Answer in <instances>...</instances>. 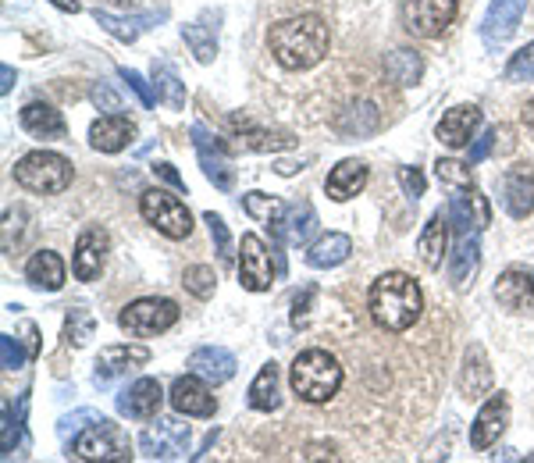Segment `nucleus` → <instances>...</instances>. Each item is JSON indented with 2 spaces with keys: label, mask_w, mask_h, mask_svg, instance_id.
Here are the masks:
<instances>
[{
  "label": "nucleus",
  "mask_w": 534,
  "mask_h": 463,
  "mask_svg": "<svg viewBox=\"0 0 534 463\" xmlns=\"http://www.w3.org/2000/svg\"><path fill=\"white\" fill-rule=\"evenodd\" d=\"M267 47L275 54V61L292 72H307V68L321 65L328 54V25L317 15L285 18V22L271 25L267 33Z\"/></svg>",
  "instance_id": "f257e3e1"
},
{
  "label": "nucleus",
  "mask_w": 534,
  "mask_h": 463,
  "mask_svg": "<svg viewBox=\"0 0 534 463\" xmlns=\"http://www.w3.org/2000/svg\"><path fill=\"white\" fill-rule=\"evenodd\" d=\"M367 307H371V317L378 328H385V332H406L424 310L421 285L413 282L410 275H403V271H385L371 285Z\"/></svg>",
  "instance_id": "f03ea898"
},
{
  "label": "nucleus",
  "mask_w": 534,
  "mask_h": 463,
  "mask_svg": "<svg viewBox=\"0 0 534 463\" xmlns=\"http://www.w3.org/2000/svg\"><path fill=\"white\" fill-rule=\"evenodd\" d=\"M289 382H292V392H296L303 403H328V399L342 389V367L332 353L307 350L292 360Z\"/></svg>",
  "instance_id": "7ed1b4c3"
},
{
  "label": "nucleus",
  "mask_w": 534,
  "mask_h": 463,
  "mask_svg": "<svg viewBox=\"0 0 534 463\" xmlns=\"http://www.w3.org/2000/svg\"><path fill=\"white\" fill-rule=\"evenodd\" d=\"M15 182L29 193H65L72 186V161L50 150H33L15 164Z\"/></svg>",
  "instance_id": "20e7f679"
},
{
  "label": "nucleus",
  "mask_w": 534,
  "mask_h": 463,
  "mask_svg": "<svg viewBox=\"0 0 534 463\" xmlns=\"http://www.w3.org/2000/svg\"><path fill=\"white\" fill-rule=\"evenodd\" d=\"M139 214L168 239H186L193 232V214L186 211L178 196L164 193V189H146L139 196Z\"/></svg>",
  "instance_id": "39448f33"
},
{
  "label": "nucleus",
  "mask_w": 534,
  "mask_h": 463,
  "mask_svg": "<svg viewBox=\"0 0 534 463\" xmlns=\"http://www.w3.org/2000/svg\"><path fill=\"white\" fill-rule=\"evenodd\" d=\"M175 321H178V303L164 300V296H146V300L129 303V307L122 310V317H118L122 332L136 335V339L168 332Z\"/></svg>",
  "instance_id": "423d86ee"
},
{
  "label": "nucleus",
  "mask_w": 534,
  "mask_h": 463,
  "mask_svg": "<svg viewBox=\"0 0 534 463\" xmlns=\"http://www.w3.org/2000/svg\"><path fill=\"white\" fill-rule=\"evenodd\" d=\"M72 456L75 460H129V439L118 424L100 417V421H93V428H86L72 442Z\"/></svg>",
  "instance_id": "0eeeda50"
},
{
  "label": "nucleus",
  "mask_w": 534,
  "mask_h": 463,
  "mask_svg": "<svg viewBox=\"0 0 534 463\" xmlns=\"http://www.w3.org/2000/svg\"><path fill=\"white\" fill-rule=\"evenodd\" d=\"M456 11H460L456 0H406L403 25L406 33L421 36V40H435L456 22Z\"/></svg>",
  "instance_id": "6e6552de"
},
{
  "label": "nucleus",
  "mask_w": 534,
  "mask_h": 463,
  "mask_svg": "<svg viewBox=\"0 0 534 463\" xmlns=\"http://www.w3.org/2000/svg\"><path fill=\"white\" fill-rule=\"evenodd\" d=\"M189 439L193 431L182 421H157L139 435V449L150 460H182L189 453Z\"/></svg>",
  "instance_id": "1a4fd4ad"
},
{
  "label": "nucleus",
  "mask_w": 534,
  "mask_h": 463,
  "mask_svg": "<svg viewBox=\"0 0 534 463\" xmlns=\"http://www.w3.org/2000/svg\"><path fill=\"white\" fill-rule=\"evenodd\" d=\"M239 253H243V257H239V282H243V289H250V293H267L275 271H271V253H267L264 239L243 236V250Z\"/></svg>",
  "instance_id": "9d476101"
},
{
  "label": "nucleus",
  "mask_w": 534,
  "mask_h": 463,
  "mask_svg": "<svg viewBox=\"0 0 534 463\" xmlns=\"http://www.w3.org/2000/svg\"><path fill=\"white\" fill-rule=\"evenodd\" d=\"M193 143H196V154H200L203 175H207L221 193H228V189L235 186V168L225 161V143H218L203 125H193Z\"/></svg>",
  "instance_id": "9b49d317"
},
{
  "label": "nucleus",
  "mask_w": 534,
  "mask_h": 463,
  "mask_svg": "<svg viewBox=\"0 0 534 463\" xmlns=\"http://www.w3.org/2000/svg\"><path fill=\"white\" fill-rule=\"evenodd\" d=\"M488 221H492V207H488V200L474 186L460 189V193L449 200V225H453L460 236H474Z\"/></svg>",
  "instance_id": "f8f14e48"
},
{
  "label": "nucleus",
  "mask_w": 534,
  "mask_h": 463,
  "mask_svg": "<svg viewBox=\"0 0 534 463\" xmlns=\"http://www.w3.org/2000/svg\"><path fill=\"white\" fill-rule=\"evenodd\" d=\"M107 253H111V236H107L104 228H86L79 236V243H75V278L79 282H93V278H100V271H104L107 264Z\"/></svg>",
  "instance_id": "ddd939ff"
},
{
  "label": "nucleus",
  "mask_w": 534,
  "mask_h": 463,
  "mask_svg": "<svg viewBox=\"0 0 534 463\" xmlns=\"http://www.w3.org/2000/svg\"><path fill=\"white\" fill-rule=\"evenodd\" d=\"M506 424H510V399H506V392H499V396H492L485 407L478 410V417L470 424V446L474 449L495 446L499 435L506 431Z\"/></svg>",
  "instance_id": "4468645a"
},
{
  "label": "nucleus",
  "mask_w": 534,
  "mask_h": 463,
  "mask_svg": "<svg viewBox=\"0 0 534 463\" xmlns=\"http://www.w3.org/2000/svg\"><path fill=\"white\" fill-rule=\"evenodd\" d=\"M524 8H527V0H492V8H488V15H485V25H481V40H485V47L499 50L502 43H510V36L517 33Z\"/></svg>",
  "instance_id": "2eb2a0df"
},
{
  "label": "nucleus",
  "mask_w": 534,
  "mask_h": 463,
  "mask_svg": "<svg viewBox=\"0 0 534 463\" xmlns=\"http://www.w3.org/2000/svg\"><path fill=\"white\" fill-rule=\"evenodd\" d=\"M171 407H175V414L186 417H211L218 410V403H214L211 389H207L200 374H186V378H178L171 385Z\"/></svg>",
  "instance_id": "dca6fc26"
},
{
  "label": "nucleus",
  "mask_w": 534,
  "mask_h": 463,
  "mask_svg": "<svg viewBox=\"0 0 534 463\" xmlns=\"http://www.w3.org/2000/svg\"><path fill=\"white\" fill-rule=\"evenodd\" d=\"M161 403H164V392L157 378H136V382L118 396V410H122L125 417H132V421H150V417H157Z\"/></svg>",
  "instance_id": "f3484780"
},
{
  "label": "nucleus",
  "mask_w": 534,
  "mask_h": 463,
  "mask_svg": "<svg viewBox=\"0 0 534 463\" xmlns=\"http://www.w3.org/2000/svg\"><path fill=\"white\" fill-rule=\"evenodd\" d=\"M150 360L146 346H107L97 357V385H111L114 378H125L129 371L143 367Z\"/></svg>",
  "instance_id": "a211bd4d"
},
{
  "label": "nucleus",
  "mask_w": 534,
  "mask_h": 463,
  "mask_svg": "<svg viewBox=\"0 0 534 463\" xmlns=\"http://www.w3.org/2000/svg\"><path fill=\"white\" fill-rule=\"evenodd\" d=\"M495 300L513 314H534V275L527 271H506L495 282Z\"/></svg>",
  "instance_id": "6ab92c4d"
},
{
  "label": "nucleus",
  "mask_w": 534,
  "mask_h": 463,
  "mask_svg": "<svg viewBox=\"0 0 534 463\" xmlns=\"http://www.w3.org/2000/svg\"><path fill=\"white\" fill-rule=\"evenodd\" d=\"M132 136H136V125H132V118H125V114H104V118H97L93 129H89V143H93V150H100V154H118V150L129 147Z\"/></svg>",
  "instance_id": "aec40b11"
},
{
  "label": "nucleus",
  "mask_w": 534,
  "mask_h": 463,
  "mask_svg": "<svg viewBox=\"0 0 534 463\" xmlns=\"http://www.w3.org/2000/svg\"><path fill=\"white\" fill-rule=\"evenodd\" d=\"M481 125V111L474 104H460V107H453V111H445L442 114V122H438V129H435V136L442 139L445 147H453V150H460V147H467L470 143V136H474V129Z\"/></svg>",
  "instance_id": "412c9836"
},
{
  "label": "nucleus",
  "mask_w": 534,
  "mask_h": 463,
  "mask_svg": "<svg viewBox=\"0 0 534 463\" xmlns=\"http://www.w3.org/2000/svg\"><path fill=\"white\" fill-rule=\"evenodd\" d=\"M502 204L513 218H527L534 211V171L527 164H517V168L502 179Z\"/></svg>",
  "instance_id": "4be33fe9"
},
{
  "label": "nucleus",
  "mask_w": 534,
  "mask_h": 463,
  "mask_svg": "<svg viewBox=\"0 0 534 463\" xmlns=\"http://www.w3.org/2000/svg\"><path fill=\"white\" fill-rule=\"evenodd\" d=\"M189 371L200 374L203 382L225 385L235 374V357L225 350V346H200V350L189 357Z\"/></svg>",
  "instance_id": "5701e85b"
},
{
  "label": "nucleus",
  "mask_w": 534,
  "mask_h": 463,
  "mask_svg": "<svg viewBox=\"0 0 534 463\" xmlns=\"http://www.w3.org/2000/svg\"><path fill=\"white\" fill-rule=\"evenodd\" d=\"M232 129H235V139H239V147L257 150V154H275V150H289L292 143H296L289 132L257 129V125H250L246 118H232Z\"/></svg>",
  "instance_id": "b1692460"
},
{
  "label": "nucleus",
  "mask_w": 534,
  "mask_h": 463,
  "mask_svg": "<svg viewBox=\"0 0 534 463\" xmlns=\"http://www.w3.org/2000/svg\"><path fill=\"white\" fill-rule=\"evenodd\" d=\"M367 186V164L364 161H342L332 168V175H328V182H324V189H328V196L332 200H353V196H360Z\"/></svg>",
  "instance_id": "393cba45"
},
{
  "label": "nucleus",
  "mask_w": 534,
  "mask_h": 463,
  "mask_svg": "<svg viewBox=\"0 0 534 463\" xmlns=\"http://www.w3.org/2000/svg\"><path fill=\"white\" fill-rule=\"evenodd\" d=\"M243 207L250 218H257L260 225L275 236V243H282L285 239V211H289L282 200H275V196H267V193H246Z\"/></svg>",
  "instance_id": "a878e982"
},
{
  "label": "nucleus",
  "mask_w": 534,
  "mask_h": 463,
  "mask_svg": "<svg viewBox=\"0 0 534 463\" xmlns=\"http://www.w3.org/2000/svg\"><path fill=\"white\" fill-rule=\"evenodd\" d=\"M25 278L36 285V289H47V293H57L65 285V260L57 257L54 250H40L29 257L25 264Z\"/></svg>",
  "instance_id": "bb28decb"
},
{
  "label": "nucleus",
  "mask_w": 534,
  "mask_h": 463,
  "mask_svg": "<svg viewBox=\"0 0 534 463\" xmlns=\"http://www.w3.org/2000/svg\"><path fill=\"white\" fill-rule=\"evenodd\" d=\"M417 250H421L424 268H442V257H445V250H449V214H442V211L431 214V221L421 232Z\"/></svg>",
  "instance_id": "cd10ccee"
},
{
  "label": "nucleus",
  "mask_w": 534,
  "mask_h": 463,
  "mask_svg": "<svg viewBox=\"0 0 534 463\" xmlns=\"http://www.w3.org/2000/svg\"><path fill=\"white\" fill-rule=\"evenodd\" d=\"M18 118H22L25 132H33V136H40V139L65 136V118H61V111H54L50 104H25Z\"/></svg>",
  "instance_id": "c85d7f7f"
},
{
  "label": "nucleus",
  "mask_w": 534,
  "mask_h": 463,
  "mask_svg": "<svg viewBox=\"0 0 534 463\" xmlns=\"http://www.w3.org/2000/svg\"><path fill=\"white\" fill-rule=\"evenodd\" d=\"M378 125H381L378 107L367 104V100L349 104L346 111L335 118V132H339V136H371V132H378Z\"/></svg>",
  "instance_id": "c756f323"
},
{
  "label": "nucleus",
  "mask_w": 534,
  "mask_h": 463,
  "mask_svg": "<svg viewBox=\"0 0 534 463\" xmlns=\"http://www.w3.org/2000/svg\"><path fill=\"white\" fill-rule=\"evenodd\" d=\"M349 253H353V239L342 232H328L307 250V264L310 268H339Z\"/></svg>",
  "instance_id": "7c9ffc66"
},
{
  "label": "nucleus",
  "mask_w": 534,
  "mask_h": 463,
  "mask_svg": "<svg viewBox=\"0 0 534 463\" xmlns=\"http://www.w3.org/2000/svg\"><path fill=\"white\" fill-rule=\"evenodd\" d=\"M488 385H492V367H488V360H485V350H481V346H470L467 357H463V374H460L463 396L478 399L481 392H488Z\"/></svg>",
  "instance_id": "2f4dec72"
},
{
  "label": "nucleus",
  "mask_w": 534,
  "mask_h": 463,
  "mask_svg": "<svg viewBox=\"0 0 534 463\" xmlns=\"http://www.w3.org/2000/svg\"><path fill=\"white\" fill-rule=\"evenodd\" d=\"M478 268H481L478 239H474V236H460V243H456L453 257H449V278H453L456 289H463V285H467L470 278L478 275Z\"/></svg>",
  "instance_id": "473e14b6"
},
{
  "label": "nucleus",
  "mask_w": 534,
  "mask_h": 463,
  "mask_svg": "<svg viewBox=\"0 0 534 463\" xmlns=\"http://www.w3.org/2000/svg\"><path fill=\"white\" fill-rule=\"evenodd\" d=\"M278 403H282L278 367L267 364V367H260V374L253 378V385H250V407L260 410V414H271V410H278Z\"/></svg>",
  "instance_id": "72a5a7b5"
},
{
  "label": "nucleus",
  "mask_w": 534,
  "mask_h": 463,
  "mask_svg": "<svg viewBox=\"0 0 534 463\" xmlns=\"http://www.w3.org/2000/svg\"><path fill=\"white\" fill-rule=\"evenodd\" d=\"M314 232H317V211H314V204L300 200V204H292L289 211H285V243L307 246Z\"/></svg>",
  "instance_id": "f704fd0d"
},
{
  "label": "nucleus",
  "mask_w": 534,
  "mask_h": 463,
  "mask_svg": "<svg viewBox=\"0 0 534 463\" xmlns=\"http://www.w3.org/2000/svg\"><path fill=\"white\" fill-rule=\"evenodd\" d=\"M385 75H389L396 86H413V82L424 75V57L417 50H392L385 54Z\"/></svg>",
  "instance_id": "c9c22d12"
},
{
  "label": "nucleus",
  "mask_w": 534,
  "mask_h": 463,
  "mask_svg": "<svg viewBox=\"0 0 534 463\" xmlns=\"http://www.w3.org/2000/svg\"><path fill=\"white\" fill-rule=\"evenodd\" d=\"M154 82H157V100H161V104L175 107V111L186 107V86L178 82V75L171 72L168 61H154Z\"/></svg>",
  "instance_id": "e433bc0d"
},
{
  "label": "nucleus",
  "mask_w": 534,
  "mask_h": 463,
  "mask_svg": "<svg viewBox=\"0 0 534 463\" xmlns=\"http://www.w3.org/2000/svg\"><path fill=\"white\" fill-rule=\"evenodd\" d=\"M218 25H207L203 29V22H193V25H182V40L193 47L196 61H203V65H211L214 54H218Z\"/></svg>",
  "instance_id": "4c0bfd02"
},
{
  "label": "nucleus",
  "mask_w": 534,
  "mask_h": 463,
  "mask_svg": "<svg viewBox=\"0 0 534 463\" xmlns=\"http://www.w3.org/2000/svg\"><path fill=\"white\" fill-rule=\"evenodd\" d=\"M182 285H186L196 300H211L218 275H214V268H207V264H193V268H186V275H182Z\"/></svg>",
  "instance_id": "58836bf2"
},
{
  "label": "nucleus",
  "mask_w": 534,
  "mask_h": 463,
  "mask_svg": "<svg viewBox=\"0 0 534 463\" xmlns=\"http://www.w3.org/2000/svg\"><path fill=\"white\" fill-rule=\"evenodd\" d=\"M97 22L104 25L114 40H122V43H132L139 36V29H143L139 18H118V15H107V11H97Z\"/></svg>",
  "instance_id": "ea45409f"
},
{
  "label": "nucleus",
  "mask_w": 534,
  "mask_h": 463,
  "mask_svg": "<svg viewBox=\"0 0 534 463\" xmlns=\"http://www.w3.org/2000/svg\"><path fill=\"white\" fill-rule=\"evenodd\" d=\"M534 79V43H527L524 50L510 57L506 65V82H531Z\"/></svg>",
  "instance_id": "a19ab883"
},
{
  "label": "nucleus",
  "mask_w": 534,
  "mask_h": 463,
  "mask_svg": "<svg viewBox=\"0 0 534 463\" xmlns=\"http://www.w3.org/2000/svg\"><path fill=\"white\" fill-rule=\"evenodd\" d=\"M435 175H438V182H445V186H453V189H470V186H474V179H470V168H467V164H460V161H438Z\"/></svg>",
  "instance_id": "79ce46f5"
},
{
  "label": "nucleus",
  "mask_w": 534,
  "mask_h": 463,
  "mask_svg": "<svg viewBox=\"0 0 534 463\" xmlns=\"http://www.w3.org/2000/svg\"><path fill=\"white\" fill-rule=\"evenodd\" d=\"M203 221H207V228H211V239H214V246H218L221 260H232V236H228V225L214 211L203 214Z\"/></svg>",
  "instance_id": "37998d69"
},
{
  "label": "nucleus",
  "mask_w": 534,
  "mask_h": 463,
  "mask_svg": "<svg viewBox=\"0 0 534 463\" xmlns=\"http://www.w3.org/2000/svg\"><path fill=\"white\" fill-rule=\"evenodd\" d=\"M68 339H72L75 346H86V342L93 339V317H89L86 310H72V314H68Z\"/></svg>",
  "instance_id": "c03bdc74"
},
{
  "label": "nucleus",
  "mask_w": 534,
  "mask_h": 463,
  "mask_svg": "<svg viewBox=\"0 0 534 463\" xmlns=\"http://www.w3.org/2000/svg\"><path fill=\"white\" fill-rule=\"evenodd\" d=\"M118 75H122V82H129L132 90H136V97L143 100L146 107H154V104H157V93L150 90V82H146L139 72H132V68H122V72H118Z\"/></svg>",
  "instance_id": "a18cd8bd"
},
{
  "label": "nucleus",
  "mask_w": 534,
  "mask_h": 463,
  "mask_svg": "<svg viewBox=\"0 0 534 463\" xmlns=\"http://www.w3.org/2000/svg\"><path fill=\"white\" fill-rule=\"evenodd\" d=\"M399 186H403L406 196L417 200V196H424V186H428V182H424L421 168H399Z\"/></svg>",
  "instance_id": "49530a36"
},
{
  "label": "nucleus",
  "mask_w": 534,
  "mask_h": 463,
  "mask_svg": "<svg viewBox=\"0 0 534 463\" xmlns=\"http://www.w3.org/2000/svg\"><path fill=\"white\" fill-rule=\"evenodd\" d=\"M22 350H18V342L11 339V335H0V364H4V371H15V367H22Z\"/></svg>",
  "instance_id": "de8ad7c7"
},
{
  "label": "nucleus",
  "mask_w": 534,
  "mask_h": 463,
  "mask_svg": "<svg viewBox=\"0 0 534 463\" xmlns=\"http://www.w3.org/2000/svg\"><path fill=\"white\" fill-rule=\"evenodd\" d=\"M150 171H154V175H157V179H161V182H168V186L175 189V193H186V179H182V175H178V171H175V164L157 161Z\"/></svg>",
  "instance_id": "09e8293b"
},
{
  "label": "nucleus",
  "mask_w": 534,
  "mask_h": 463,
  "mask_svg": "<svg viewBox=\"0 0 534 463\" xmlns=\"http://www.w3.org/2000/svg\"><path fill=\"white\" fill-rule=\"evenodd\" d=\"M93 104L104 107L107 114H118V111H122V100H118V93H114L111 86H104V82H100V86H93Z\"/></svg>",
  "instance_id": "8fccbe9b"
},
{
  "label": "nucleus",
  "mask_w": 534,
  "mask_h": 463,
  "mask_svg": "<svg viewBox=\"0 0 534 463\" xmlns=\"http://www.w3.org/2000/svg\"><path fill=\"white\" fill-rule=\"evenodd\" d=\"M314 296H317V289L314 285H307L303 296L292 300V325H307V310H310V300H314Z\"/></svg>",
  "instance_id": "3c124183"
},
{
  "label": "nucleus",
  "mask_w": 534,
  "mask_h": 463,
  "mask_svg": "<svg viewBox=\"0 0 534 463\" xmlns=\"http://www.w3.org/2000/svg\"><path fill=\"white\" fill-rule=\"evenodd\" d=\"M495 139H499V132H485V136H478V143L470 147V164H481L488 154H492Z\"/></svg>",
  "instance_id": "603ef678"
},
{
  "label": "nucleus",
  "mask_w": 534,
  "mask_h": 463,
  "mask_svg": "<svg viewBox=\"0 0 534 463\" xmlns=\"http://www.w3.org/2000/svg\"><path fill=\"white\" fill-rule=\"evenodd\" d=\"M86 421H100V417L93 414V410H82V414H75V417H65V421H61V435L68 439V431H75L79 424H86Z\"/></svg>",
  "instance_id": "864d4df0"
},
{
  "label": "nucleus",
  "mask_w": 534,
  "mask_h": 463,
  "mask_svg": "<svg viewBox=\"0 0 534 463\" xmlns=\"http://www.w3.org/2000/svg\"><path fill=\"white\" fill-rule=\"evenodd\" d=\"M310 161H314V157H303L300 164H296V161H278L275 171H278V175H296V171H303V164H310Z\"/></svg>",
  "instance_id": "5fc2aeb1"
},
{
  "label": "nucleus",
  "mask_w": 534,
  "mask_h": 463,
  "mask_svg": "<svg viewBox=\"0 0 534 463\" xmlns=\"http://www.w3.org/2000/svg\"><path fill=\"white\" fill-rule=\"evenodd\" d=\"M11 86H15V72H11V65L0 68V93H11Z\"/></svg>",
  "instance_id": "6e6d98bb"
},
{
  "label": "nucleus",
  "mask_w": 534,
  "mask_h": 463,
  "mask_svg": "<svg viewBox=\"0 0 534 463\" xmlns=\"http://www.w3.org/2000/svg\"><path fill=\"white\" fill-rule=\"evenodd\" d=\"M50 4H54V8H61V11H79V0H50Z\"/></svg>",
  "instance_id": "4d7b16f0"
},
{
  "label": "nucleus",
  "mask_w": 534,
  "mask_h": 463,
  "mask_svg": "<svg viewBox=\"0 0 534 463\" xmlns=\"http://www.w3.org/2000/svg\"><path fill=\"white\" fill-rule=\"evenodd\" d=\"M524 125L531 129V136H534V100L527 104V111H524Z\"/></svg>",
  "instance_id": "13d9d810"
}]
</instances>
